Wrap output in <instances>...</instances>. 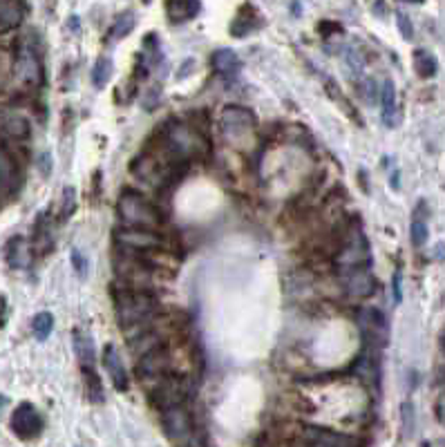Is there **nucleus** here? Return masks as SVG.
<instances>
[{"mask_svg":"<svg viewBox=\"0 0 445 447\" xmlns=\"http://www.w3.org/2000/svg\"><path fill=\"white\" fill-rule=\"evenodd\" d=\"M441 351H443V356H445V331L441 334Z\"/></svg>","mask_w":445,"mask_h":447,"instance_id":"obj_38","label":"nucleus"},{"mask_svg":"<svg viewBox=\"0 0 445 447\" xmlns=\"http://www.w3.org/2000/svg\"><path fill=\"white\" fill-rule=\"evenodd\" d=\"M186 398H188V385L182 376L166 374L159 380H155V389H153L155 407L166 409V407H173V405H182Z\"/></svg>","mask_w":445,"mask_h":447,"instance_id":"obj_8","label":"nucleus"},{"mask_svg":"<svg viewBox=\"0 0 445 447\" xmlns=\"http://www.w3.org/2000/svg\"><path fill=\"white\" fill-rule=\"evenodd\" d=\"M9 425H12V432L18 439L29 441V439H36V436L43 432V416H40V411L34 405L23 402V405H18L14 409Z\"/></svg>","mask_w":445,"mask_h":447,"instance_id":"obj_11","label":"nucleus"},{"mask_svg":"<svg viewBox=\"0 0 445 447\" xmlns=\"http://www.w3.org/2000/svg\"><path fill=\"white\" fill-rule=\"evenodd\" d=\"M409 240L416 249H421L428 242V206L421 204L416 206L414 215H412V226H409Z\"/></svg>","mask_w":445,"mask_h":447,"instance_id":"obj_23","label":"nucleus"},{"mask_svg":"<svg viewBox=\"0 0 445 447\" xmlns=\"http://www.w3.org/2000/svg\"><path fill=\"white\" fill-rule=\"evenodd\" d=\"M396 18H398V29H400V34L405 36L407 40H412V36H414V27H412L409 18H407L405 14H403V12H398Z\"/></svg>","mask_w":445,"mask_h":447,"instance_id":"obj_33","label":"nucleus"},{"mask_svg":"<svg viewBox=\"0 0 445 447\" xmlns=\"http://www.w3.org/2000/svg\"><path fill=\"white\" fill-rule=\"evenodd\" d=\"M83 376H86V387H88V396L92 402H101L103 400V385L99 374L94 371V367H83Z\"/></svg>","mask_w":445,"mask_h":447,"instance_id":"obj_28","label":"nucleus"},{"mask_svg":"<svg viewBox=\"0 0 445 447\" xmlns=\"http://www.w3.org/2000/svg\"><path fill=\"white\" fill-rule=\"evenodd\" d=\"M20 186V173L16 159L0 148V204L12 197Z\"/></svg>","mask_w":445,"mask_h":447,"instance_id":"obj_13","label":"nucleus"},{"mask_svg":"<svg viewBox=\"0 0 445 447\" xmlns=\"http://www.w3.org/2000/svg\"><path fill=\"white\" fill-rule=\"evenodd\" d=\"M162 150L175 164H186L204 157L208 150V141L195 127L175 121L171 127H166L162 132Z\"/></svg>","mask_w":445,"mask_h":447,"instance_id":"obj_2","label":"nucleus"},{"mask_svg":"<svg viewBox=\"0 0 445 447\" xmlns=\"http://www.w3.org/2000/svg\"><path fill=\"white\" fill-rule=\"evenodd\" d=\"M16 77L29 88H38L43 83V63L29 45H25L16 56Z\"/></svg>","mask_w":445,"mask_h":447,"instance_id":"obj_12","label":"nucleus"},{"mask_svg":"<svg viewBox=\"0 0 445 447\" xmlns=\"http://www.w3.org/2000/svg\"><path fill=\"white\" fill-rule=\"evenodd\" d=\"M380 108H383V123L387 127H394L398 121V103H396V85L391 79L383 83L380 90Z\"/></svg>","mask_w":445,"mask_h":447,"instance_id":"obj_19","label":"nucleus"},{"mask_svg":"<svg viewBox=\"0 0 445 447\" xmlns=\"http://www.w3.org/2000/svg\"><path fill=\"white\" fill-rule=\"evenodd\" d=\"M112 74H114L112 58L110 56H101L97 63H94V68H92V85L97 90L105 88V85H108V81L112 79Z\"/></svg>","mask_w":445,"mask_h":447,"instance_id":"obj_26","label":"nucleus"},{"mask_svg":"<svg viewBox=\"0 0 445 447\" xmlns=\"http://www.w3.org/2000/svg\"><path fill=\"white\" fill-rule=\"evenodd\" d=\"M72 264H74V269H77L79 275H86L88 271V260L83 258V255L79 251H72Z\"/></svg>","mask_w":445,"mask_h":447,"instance_id":"obj_34","label":"nucleus"},{"mask_svg":"<svg viewBox=\"0 0 445 447\" xmlns=\"http://www.w3.org/2000/svg\"><path fill=\"white\" fill-rule=\"evenodd\" d=\"M77 208V190L68 186L63 190V201H61V219H70V215Z\"/></svg>","mask_w":445,"mask_h":447,"instance_id":"obj_31","label":"nucleus"},{"mask_svg":"<svg viewBox=\"0 0 445 447\" xmlns=\"http://www.w3.org/2000/svg\"><path fill=\"white\" fill-rule=\"evenodd\" d=\"M210 65H213L215 74H219V77H235L242 68V63L233 49H217L213 58H210Z\"/></svg>","mask_w":445,"mask_h":447,"instance_id":"obj_21","label":"nucleus"},{"mask_svg":"<svg viewBox=\"0 0 445 447\" xmlns=\"http://www.w3.org/2000/svg\"><path fill=\"white\" fill-rule=\"evenodd\" d=\"M114 240L121 249H128L130 253H148L164 249L162 235H157L153 228H132L125 226L114 233Z\"/></svg>","mask_w":445,"mask_h":447,"instance_id":"obj_7","label":"nucleus"},{"mask_svg":"<svg viewBox=\"0 0 445 447\" xmlns=\"http://www.w3.org/2000/svg\"><path fill=\"white\" fill-rule=\"evenodd\" d=\"M74 349H77L81 367H94V363H97V349H94V343L88 331H83V329L74 331Z\"/></svg>","mask_w":445,"mask_h":447,"instance_id":"obj_22","label":"nucleus"},{"mask_svg":"<svg viewBox=\"0 0 445 447\" xmlns=\"http://www.w3.org/2000/svg\"><path fill=\"white\" fill-rule=\"evenodd\" d=\"M5 317H7V302H5V297L0 295V327L5 324Z\"/></svg>","mask_w":445,"mask_h":447,"instance_id":"obj_36","label":"nucleus"},{"mask_svg":"<svg viewBox=\"0 0 445 447\" xmlns=\"http://www.w3.org/2000/svg\"><path fill=\"white\" fill-rule=\"evenodd\" d=\"M52 244H54V228H52L49 215H38V221L34 226V237H31V249L38 255H45L52 251Z\"/></svg>","mask_w":445,"mask_h":447,"instance_id":"obj_18","label":"nucleus"},{"mask_svg":"<svg viewBox=\"0 0 445 447\" xmlns=\"http://www.w3.org/2000/svg\"><path fill=\"white\" fill-rule=\"evenodd\" d=\"M31 253H34L31 244L25 237L18 235L14 240H9V244H7V264L16 271H25L31 264Z\"/></svg>","mask_w":445,"mask_h":447,"instance_id":"obj_17","label":"nucleus"},{"mask_svg":"<svg viewBox=\"0 0 445 447\" xmlns=\"http://www.w3.org/2000/svg\"><path fill=\"white\" fill-rule=\"evenodd\" d=\"M5 402H7V400H5V396H0V407H5Z\"/></svg>","mask_w":445,"mask_h":447,"instance_id":"obj_39","label":"nucleus"},{"mask_svg":"<svg viewBox=\"0 0 445 447\" xmlns=\"http://www.w3.org/2000/svg\"><path fill=\"white\" fill-rule=\"evenodd\" d=\"M304 443L318 445V447H352L360 445L358 439L354 436H347L341 432H331V430H322V428H304Z\"/></svg>","mask_w":445,"mask_h":447,"instance_id":"obj_14","label":"nucleus"},{"mask_svg":"<svg viewBox=\"0 0 445 447\" xmlns=\"http://www.w3.org/2000/svg\"><path fill=\"white\" fill-rule=\"evenodd\" d=\"M439 418H441V423L445 425V398L439 400Z\"/></svg>","mask_w":445,"mask_h":447,"instance_id":"obj_37","label":"nucleus"},{"mask_svg":"<svg viewBox=\"0 0 445 447\" xmlns=\"http://www.w3.org/2000/svg\"><path fill=\"white\" fill-rule=\"evenodd\" d=\"M121 221L132 228H159L164 224V215L159 212L143 195L134 190H123V195L116 206Z\"/></svg>","mask_w":445,"mask_h":447,"instance_id":"obj_3","label":"nucleus"},{"mask_svg":"<svg viewBox=\"0 0 445 447\" xmlns=\"http://www.w3.org/2000/svg\"><path fill=\"white\" fill-rule=\"evenodd\" d=\"M114 304L119 324L125 331L136 329V334L148 329V322H150V317L157 311L155 295L136 289V286H123V289H119V293L114 295Z\"/></svg>","mask_w":445,"mask_h":447,"instance_id":"obj_1","label":"nucleus"},{"mask_svg":"<svg viewBox=\"0 0 445 447\" xmlns=\"http://www.w3.org/2000/svg\"><path fill=\"white\" fill-rule=\"evenodd\" d=\"M171 371V354L164 345H157L153 349H148L146 354L139 356L136 360V376L139 380L148 382V380H159L162 376H166Z\"/></svg>","mask_w":445,"mask_h":447,"instance_id":"obj_9","label":"nucleus"},{"mask_svg":"<svg viewBox=\"0 0 445 447\" xmlns=\"http://www.w3.org/2000/svg\"><path fill=\"white\" fill-rule=\"evenodd\" d=\"M343 282H345V289L352 297H358V300H363V297H369L374 293V278L369 275L367 269H356V271H347L343 273Z\"/></svg>","mask_w":445,"mask_h":447,"instance_id":"obj_15","label":"nucleus"},{"mask_svg":"<svg viewBox=\"0 0 445 447\" xmlns=\"http://www.w3.org/2000/svg\"><path fill=\"white\" fill-rule=\"evenodd\" d=\"M31 331H34L36 340H47L54 331V315L49 311H40L34 315V320H31Z\"/></svg>","mask_w":445,"mask_h":447,"instance_id":"obj_27","label":"nucleus"},{"mask_svg":"<svg viewBox=\"0 0 445 447\" xmlns=\"http://www.w3.org/2000/svg\"><path fill=\"white\" fill-rule=\"evenodd\" d=\"M412 430H414V407H412V402H405L403 405V432L412 434Z\"/></svg>","mask_w":445,"mask_h":447,"instance_id":"obj_32","label":"nucleus"},{"mask_svg":"<svg viewBox=\"0 0 445 447\" xmlns=\"http://www.w3.org/2000/svg\"><path fill=\"white\" fill-rule=\"evenodd\" d=\"M358 324H360V331H363L369 349H383L387 345L389 329H387L385 315L380 313L378 308H365V311H360Z\"/></svg>","mask_w":445,"mask_h":447,"instance_id":"obj_10","label":"nucleus"},{"mask_svg":"<svg viewBox=\"0 0 445 447\" xmlns=\"http://www.w3.org/2000/svg\"><path fill=\"white\" fill-rule=\"evenodd\" d=\"M162 428L166 436L175 443H190V436H193V416L190 411L182 405H173L162 409Z\"/></svg>","mask_w":445,"mask_h":447,"instance_id":"obj_6","label":"nucleus"},{"mask_svg":"<svg viewBox=\"0 0 445 447\" xmlns=\"http://www.w3.org/2000/svg\"><path fill=\"white\" fill-rule=\"evenodd\" d=\"M5 132L9 136H14V139H25V136L29 134V123L25 116H9V119L5 121Z\"/></svg>","mask_w":445,"mask_h":447,"instance_id":"obj_29","label":"nucleus"},{"mask_svg":"<svg viewBox=\"0 0 445 447\" xmlns=\"http://www.w3.org/2000/svg\"><path fill=\"white\" fill-rule=\"evenodd\" d=\"M132 29H134V14L132 12H125V14H121L119 18H116V23L112 27V38L121 40V38L128 36Z\"/></svg>","mask_w":445,"mask_h":447,"instance_id":"obj_30","label":"nucleus"},{"mask_svg":"<svg viewBox=\"0 0 445 447\" xmlns=\"http://www.w3.org/2000/svg\"><path fill=\"white\" fill-rule=\"evenodd\" d=\"M391 291H394V300L400 302L403 300V291H400V271L394 273V282H391Z\"/></svg>","mask_w":445,"mask_h":447,"instance_id":"obj_35","label":"nucleus"},{"mask_svg":"<svg viewBox=\"0 0 445 447\" xmlns=\"http://www.w3.org/2000/svg\"><path fill=\"white\" fill-rule=\"evenodd\" d=\"M405 3H423V0H405Z\"/></svg>","mask_w":445,"mask_h":447,"instance_id":"obj_40","label":"nucleus"},{"mask_svg":"<svg viewBox=\"0 0 445 447\" xmlns=\"http://www.w3.org/2000/svg\"><path fill=\"white\" fill-rule=\"evenodd\" d=\"M199 0H166V14L173 23H186L199 14Z\"/></svg>","mask_w":445,"mask_h":447,"instance_id":"obj_20","label":"nucleus"},{"mask_svg":"<svg viewBox=\"0 0 445 447\" xmlns=\"http://www.w3.org/2000/svg\"><path fill=\"white\" fill-rule=\"evenodd\" d=\"M369 262H372V253H369V242L363 235V230L358 226L347 235L345 246L341 249L336 258L338 271L347 273V271H356V269H369Z\"/></svg>","mask_w":445,"mask_h":447,"instance_id":"obj_4","label":"nucleus"},{"mask_svg":"<svg viewBox=\"0 0 445 447\" xmlns=\"http://www.w3.org/2000/svg\"><path fill=\"white\" fill-rule=\"evenodd\" d=\"M414 70L421 79H432L439 70V63H437V58H434L432 52L416 49L414 52Z\"/></svg>","mask_w":445,"mask_h":447,"instance_id":"obj_25","label":"nucleus"},{"mask_svg":"<svg viewBox=\"0 0 445 447\" xmlns=\"http://www.w3.org/2000/svg\"><path fill=\"white\" fill-rule=\"evenodd\" d=\"M103 367L110 374V378H112L116 389H119V391L128 389V385H130L128 371H125V367L121 363V356H119V351H116L114 345H108V347L103 349Z\"/></svg>","mask_w":445,"mask_h":447,"instance_id":"obj_16","label":"nucleus"},{"mask_svg":"<svg viewBox=\"0 0 445 447\" xmlns=\"http://www.w3.org/2000/svg\"><path fill=\"white\" fill-rule=\"evenodd\" d=\"M221 132L231 143H240L256 132V114L242 105H226L221 110Z\"/></svg>","mask_w":445,"mask_h":447,"instance_id":"obj_5","label":"nucleus"},{"mask_svg":"<svg viewBox=\"0 0 445 447\" xmlns=\"http://www.w3.org/2000/svg\"><path fill=\"white\" fill-rule=\"evenodd\" d=\"M23 23V7L18 0H0V31H9Z\"/></svg>","mask_w":445,"mask_h":447,"instance_id":"obj_24","label":"nucleus"}]
</instances>
